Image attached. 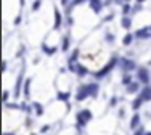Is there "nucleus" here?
Wrapping results in <instances>:
<instances>
[{"label": "nucleus", "instance_id": "nucleus-35", "mask_svg": "<svg viewBox=\"0 0 151 135\" xmlns=\"http://www.w3.org/2000/svg\"><path fill=\"white\" fill-rule=\"evenodd\" d=\"M69 3V0H61V5H68Z\"/></svg>", "mask_w": 151, "mask_h": 135}, {"label": "nucleus", "instance_id": "nucleus-28", "mask_svg": "<svg viewBox=\"0 0 151 135\" xmlns=\"http://www.w3.org/2000/svg\"><path fill=\"white\" fill-rule=\"evenodd\" d=\"M19 106H21V109H23V111H26V113H31V106H28L26 103H21Z\"/></svg>", "mask_w": 151, "mask_h": 135}, {"label": "nucleus", "instance_id": "nucleus-31", "mask_svg": "<svg viewBox=\"0 0 151 135\" xmlns=\"http://www.w3.org/2000/svg\"><path fill=\"white\" fill-rule=\"evenodd\" d=\"M116 103H117V98H111V101H109V106H116Z\"/></svg>", "mask_w": 151, "mask_h": 135}, {"label": "nucleus", "instance_id": "nucleus-9", "mask_svg": "<svg viewBox=\"0 0 151 135\" xmlns=\"http://www.w3.org/2000/svg\"><path fill=\"white\" fill-rule=\"evenodd\" d=\"M140 90V84L138 82H132L127 85V93H135V92H138Z\"/></svg>", "mask_w": 151, "mask_h": 135}, {"label": "nucleus", "instance_id": "nucleus-26", "mask_svg": "<svg viewBox=\"0 0 151 135\" xmlns=\"http://www.w3.org/2000/svg\"><path fill=\"white\" fill-rule=\"evenodd\" d=\"M5 106L10 108V109H21V106H18V105H15V103H5Z\"/></svg>", "mask_w": 151, "mask_h": 135}, {"label": "nucleus", "instance_id": "nucleus-12", "mask_svg": "<svg viewBox=\"0 0 151 135\" xmlns=\"http://www.w3.org/2000/svg\"><path fill=\"white\" fill-rule=\"evenodd\" d=\"M122 66H124V69H127V71L135 69V63L132 60H122Z\"/></svg>", "mask_w": 151, "mask_h": 135}, {"label": "nucleus", "instance_id": "nucleus-39", "mask_svg": "<svg viewBox=\"0 0 151 135\" xmlns=\"http://www.w3.org/2000/svg\"><path fill=\"white\" fill-rule=\"evenodd\" d=\"M145 135H151V132H146V134H145Z\"/></svg>", "mask_w": 151, "mask_h": 135}, {"label": "nucleus", "instance_id": "nucleus-1", "mask_svg": "<svg viewBox=\"0 0 151 135\" xmlns=\"http://www.w3.org/2000/svg\"><path fill=\"white\" fill-rule=\"evenodd\" d=\"M116 63H117V58H116V56H113V58H111V61L108 63V64L105 66V68H103L101 71H98V73H95V77H97V79H100V77H105V76H106V74L109 73V71H111V69H113V68L116 66Z\"/></svg>", "mask_w": 151, "mask_h": 135}, {"label": "nucleus", "instance_id": "nucleus-30", "mask_svg": "<svg viewBox=\"0 0 151 135\" xmlns=\"http://www.w3.org/2000/svg\"><path fill=\"white\" fill-rule=\"evenodd\" d=\"M8 97H10V92H7V90H5L3 92V101L7 103V100H8Z\"/></svg>", "mask_w": 151, "mask_h": 135}, {"label": "nucleus", "instance_id": "nucleus-15", "mask_svg": "<svg viewBox=\"0 0 151 135\" xmlns=\"http://www.w3.org/2000/svg\"><path fill=\"white\" fill-rule=\"evenodd\" d=\"M32 108H34V113H36L37 116H42V114H44V108H42L40 103H34Z\"/></svg>", "mask_w": 151, "mask_h": 135}, {"label": "nucleus", "instance_id": "nucleus-22", "mask_svg": "<svg viewBox=\"0 0 151 135\" xmlns=\"http://www.w3.org/2000/svg\"><path fill=\"white\" fill-rule=\"evenodd\" d=\"M68 48H69V37H64V39H63V44H61V50L66 52Z\"/></svg>", "mask_w": 151, "mask_h": 135}, {"label": "nucleus", "instance_id": "nucleus-32", "mask_svg": "<svg viewBox=\"0 0 151 135\" xmlns=\"http://www.w3.org/2000/svg\"><path fill=\"white\" fill-rule=\"evenodd\" d=\"M82 2H85V0H72L71 5H79V3H82Z\"/></svg>", "mask_w": 151, "mask_h": 135}, {"label": "nucleus", "instance_id": "nucleus-11", "mask_svg": "<svg viewBox=\"0 0 151 135\" xmlns=\"http://www.w3.org/2000/svg\"><path fill=\"white\" fill-rule=\"evenodd\" d=\"M143 101H145V100H143L142 97L135 98V100H134V103H132V109H134V111H138V109H140V106L143 105Z\"/></svg>", "mask_w": 151, "mask_h": 135}, {"label": "nucleus", "instance_id": "nucleus-8", "mask_svg": "<svg viewBox=\"0 0 151 135\" xmlns=\"http://www.w3.org/2000/svg\"><path fill=\"white\" fill-rule=\"evenodd\" d=\"M87 89H89L90 97H92V98H95V97H97V93H98V84H89V85H87Z\"/></svg>", "mask_w": 151, "mask_h": 135}, {"label": "nucleus", "instance_id": "nucleus-25", "mask_svg": "<svg viewBox=\"0 0 151 135\" xmlns=\"http://www.w3.org/2000/svg\"><path fill=\"white\" fill-rule=\"evenodd\" d=\"M77 56H79V50L76 48V50L72 52V55H71V58H69V63H74L76 60H77Z\"/></svg>", "mask_w": 151, "mask_h": 135}, {"label": "nucleus", "instance_id": "nucleus-7", "mask_svg": "<svg viewBox=\"0 0 151 135\" xmlns=\"http://www.w3.org/2000/svg\"><path fill=\"white\" fill-rule=\"evenodd\" d=\"M90 2V7H92V8H93V11L95 13H100L101 11V0H89Z\"/></svg>", "mask_w": 151, "mask_h": 135}, {"label": "nucleus", "instance_id": "nucleus-2", "mask_svg": "<svg viewBox=\"0 0 151 135\" xmlns=\"http://www.w3.org/2000/svg\"><path fill=\"white\" fill-rule=\"evenodd\" d=\"M90 119H92V113H90L89 109H84V111H81L77 114V122H79V126H85L87 122H89Z\"/></svg>", "mask_w": 151, "mask_h": 135}, {"label": "nucleus", "instance_id": "nucleus-24", "mask_svg": "<svg viewBox=\"0 0 151 135\" xmlns=\"http://www.w3.org/2000/svg\"><path fill=\"white\" fill-rule=\"evenodd\" d=\"M130 8H132V7H130L129 3H124V7H122V15H124V16H127V15H129Z\"/></svg>", "mask_w": 151, "mask_h": 135}, {"label": "nucleus", "instance_id": "nucleus-6", "mask_svg": "<svg viewBox=\"0 0 151 135\" xmlns=\"http://www.w3.org/2000/svg\"><path fill=\"white\" fill-rule=\"evenodd\" d=\"M140 97H142L145 101H151V87L145 85V89L140 92Z\"/></svg>", "mask_w": 151, "mask_h": 135}, {"label": "nucleus", "instance_id": "nucleus-27", "mask_svg": "<svg viewBox=\"0 0 151 135\" xmlns=\"http://www.w3.org/2000/svg\"><path fill=\"white\" fill-rule=\"evenodd\" d=\"M40 3H42V0H36V2H34V5H32V10H34V11H37V10L40 8Z\"/></svg>", "mask_w": 151, "mask_h": 135}, {"label": "nucleus", "instance_id": "nucleus-19", "mask_svg": "<svg viewBox=\"0 0 151 135\" xmlns=\"http://www.w3.org/2000/svg\"><path fill=\"white\" fill-rule=\"evenodd\" d=\"M31 95V79H28L24 84V97H29Z\"/></svg>", "mask_w": 151, "mask_h": 135}, {"label": "nucleus", "instance_id": "nucleus-21", "mask_svg": "<svg viewBox=\"0 0 151 135\" xmlns=\"http://www.w3.org/2000/svg\"><path fill=\"white\" fill-rule=\"evenodd\" d=\"M132 40H134V36H132V34H127V36L122 39V44L124 45H130Z\"/></svg>", "mask_w": 151, "mask_h": 135}, {"label": "nucleus", "instance_id": "nucleus-33", "mask_svg": "<svg viewBox=\"0 0 151 135\" xmlns=\"http://www.w3.org/2000/svg\"><path fill=\"white\" fill-rule=\"evenodd\" d=\"M113 39H114V37L111 36V34H108V36H106V40H108V42H111V40H113Z\"/></svg>", "mask_w": 151, "mask_h": 135}, {"label": "nucleus", "instance_id": "nucleus-41", "mask_svg": "<svg viewBox=\"0 0 151 135\" xmlns=\"http://www.w3.org/2000/svg\"><path fill=\"white\" fill-rule=\"evenodd\" d=\"M32 135H36V134H32Z\"/></svg>", "mask_w": 151, "mask_h": 135}, {"label": "nucleus", "instance_id": "nucleus-3", "mask_svg": "<svg viewBox=\"0 0 151 135\" xmlns=\"http://www.w3.org/2000/svg\"><path fill=\"white\" fill-rule=\"evenodd\" d=\"M137 77H138V81L142 82V84H145V85L150 84V74H148V71L145 69V68H140V69H138Z\"/></svg>", "mask_w": 151, "mask_h": 135}, {"label": "nucleus", "instance_id": "nucleus-36", "mask_svg": "<svg viewBox=\"0 0 151 135\" xmlns=\"http://www.w3.org/2000/svg\"><path fill=\"white\" fill-rule=\"evenodd\" d=\"M24 2H26V0H19V3H21V5H24Z\"/></svg>", "mask_w": 151, "mask_h": 135}, {"label": "nucleus", "instance_id": "nucleus-38", "mask_svg": "<svg viewBox=\"0 0 151 135\" xmlns=\"http://www.w3.org/2000/svg\"><path fill=\"white\" fill-rule=\"evenodd\" d=\"M137 2H138V3H142V2H145V0H137Z\"/></svg>", "mask_w": 151, "mask_h": 135}, {"label": "nucleus", "instance_id": "nucleus-29", "mask_svg": "<svg viewBox=\"0 0 151 135\" xmlns=\"http://www.w3.org/2000/svg\"><path fill=\"white\" fill-rule=\"evenodd\" d=\"M145 134H146V132H145V129H143V127H140V129H137V130H135L134 135H145Z\"/></svg>", "mask_w": 151, "mask_h": 135}, {"label": "nucleus", "instance_id": "nucleus-18", "mask_svg": "<svg viewBox=\"0 0 151 135\" xmlns=\"http://www.w3.org/2000/svg\"><path fill=\"white\" fill-rule=\"evenodd\" d=\"M130 26H132L130 18H129V16H124V18H122V28H124V29H130Z\"/></svg>", "mask_w": 151, "mask_h": 135}, {"label": "nucleus", "instance_id": "nucleus-37", "mask_svg": "<svg viewBox=\"0 0 151 135\" xmlns=\"http://www.w3.org/2000/svg\"><path fill=\"white\" fill-rule=\"evenodd\" d=\"M3 135H15V134H13V132H11V134H10V132H7V134H3Z\"/></svg>", "mask_w": 151, "mask_h": 135}, {"label": "nucleus", "instance_id": "nucleus-13", "mask_svg": "<svg viewBox=\"0 0 151 135\" xmlns=\"http://www.w3.org/2000/svg\"><path fill=\"white\" fill-rule=\"evenodd\" d=\"M76 73H77V76H81V77H84V76H87V74H89V69H87L85 66L77 64V69H76Z\"/></svg>", "mask_w": 151, "mask_h": 135}, {"label": "nucleus", "instance_id": "nucleus-40", "mask_svg": "<svg viewBox=\"0 0 151 135\" xmlns=\"http://www.w3.org/2000/svg\"><path fill=\"white\" fill-rule=\"evenodd\" d=\"M124 2H129V0H124Z\"/></svg>", "mask_w": 151, "mask_h": 135}, {"label": "nucleus", "instance_id": "nucleus-14", "mask_svg": "<svg viewBox=\"0 0 151 135\" xmlns=\"http://www.w3.org/2000/svg\"><path fill=\"white\" fill-rule=\"evenodd\" d=\"M69 97H71L69 92H58V95H56V98L60 100V101H66Z\"/></svg>", "mask_w": 151, "mask_h": 135}, {"label": "nucleus", "instance_id": "nucleus-23", "mask_svg": "<svg viewBox=\"0 0 151 135\" xmlns=\"http://www.w3.org/2000/svg\"><path fill=\"white\" fill-rule=\"evenodd\" d=\"M42 50H44L47 55H55V53H56V48H48L47 45H42Z\"/></svg>", "mask_w": 151, "mask_h": 135}, {"label": "nucleus", "instance_id": "nucleus-17", "mask_svg": "<svg viewBox=\"0 0 151 135\" xmlns=\"http://www.w3.org/2000/svg\"><path fill=\"white\" fill-rule=\"evenodd\" d=\"M55 29H60V26H61V15H60V11L58 10H55Z\"/></svg>", "mask_w": 151, "mask_h": 135}, {"label": "nucleus", "instance_id": "nucleus-4", "mask_svg": "<svg viewBox=\"0 0 151 135\" xmlns=\"http://www.w3.org/2000/svg\"><path fill=\"white\" fill-rule=\"evenodd\" d=\"M87 97H90L89 89H87V85H82L81 89H79V93H77V97H76V98H77V101H84Z\"/></svg>", "mask_w": 151, "mask_h": 135}, {"label": "nucleus", "instance_id": "nucleus-34", "mask_svg": "<svg viewBox=\"0 0 151 135\" xmlns=\"http://www.w3.org/2000/svg\"><path fill=\"white\" fill-rule=\"evenodd\" d=\"M19 23H21V16H18L16 19H15V24H19Z\"/></svg>", "mask_w": 151, "mask_h": 135}, {"label": "nucleus", "instance_id": "nucleus-10", "mask_svg": "<svg viewBox=\"0 0 151 135\" xmlns=\"http://www.w3.org/2000/svg\"><path fill=\"white\" fill-rule=\"evenodd\" d=\"M21 84H23V71H21V74L18 76V81H16V89H15V97H19V92H21Z\"/></svg>", "mask_w": 151, "mask_h": 135}, {"label": "nucleus", "instance_id": "nucleus-20", "mask_svg": "<svg viewBox=\"0 0 151 135\" xmlns=\"http://www.w3.org/2000/svg\"><path fill=\"white\" fill-rule=\"evenodd\" d=\"M122 84L124 85H129V84H132V76L130 74H124V77H122Z\"/></svg>", "mask_w": 151, "mask_h": 135}, {"label": "nucleus", "instance_id": "nucleus-5", "mask_svg": "<svg viewBox=\"0 0 151 135\" xmlns=\"http://www.w3.org/2000/svg\"><path fill=\"white\" fill-rule=\"evenodd\" d=\"M151 29L150 28H143V29H138V31H137V32H135V37H137V39H148V37H151L150 32Z\"/></svg>", "mask_w": 151, "mask_h": 135}, {"label": "nucleus", "instance_id": "nucleus-16", "mask_svg": "<svg viewBox=\"0 0 151 135\" xmlns=\"http://www.w3.org/2000/svg\"><path fill=\"white\" fill-rule=\"evenodd\" d=\"M138 124H140V114H134V118H132V121H130V127L132 129H137Z\"/></svg>", "mask_w": 151, "mask_h": 135}]
</instances>
